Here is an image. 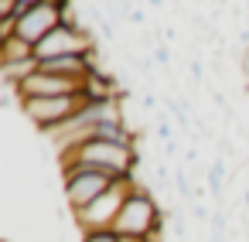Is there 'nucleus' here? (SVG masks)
Segmentation results:
<instances>
[{
    "label": "nucleus",
    "instance_id": "nucleus-1",
    "mask_svg": "<svg viewBox=\"0 0 249 242\" xmlns=\"http://www.w3.org/2000/svg\"><path fill=\"white\" fill-rule=\"evenodd\" d=\"M58 164H62V167H75V164H82V167L109 171V174H116V177H133L140 157H137L133 143H113V140L89 137V140H82L79 147L62 150V154H58Z\"/></svg>",
    "mask_w": 249,
    "mask_h": 242
},
{
    "label": "nucleus",
    "instance_id": "nucleus-2",
    "mask_svg": "<svg viewBox=\"0 0 249 242\" xmlns=\"http://www.w3.org/2000/svg\"><path fill=\"white\" fill-rule=\"evenodd\" d=\"M160 228H164V211L160 205L154 201V194L147 188H133L123 211L116 215L113 222V232L116 235H147V239H160Z\"/></svg>",
    "mask_w": 249,
    "mask_h": 242
},
{
    "label": "nucleus",
    "instance_id": "nucleus-3",
    "mask_svg": "<svg viewBox=\"0 0 249 242\" xmlns=\"http://www.w3.org/2000/svg\"><path fill=\"white\" fill-rule=\"evenodd\" d=\"M65 21H72V4H62V0H41V4H35V7L18 11V17H14V38H21L28 45H38L41 38H48Z\"/></svg>",
    "mask_w": 249,
    "mask_h": 242
},
{
    "label": "nucleus",
    "instance_id": "nucleus-4",
    "mask_svg": "<svg viewBox=\"0 0 249 242\" xmlns=\"http://www.w3.org/2000/svg\"><path fill=\"white\" fill-rule=\"evenodd\" d=\"M116 181H123V177H116V174H109V171H99V167H82V164L62 167V184H65V198H69L72 211L89 208V205H92L99 194H106Z\"/></svg>",
    "mask_w": 249,
    "mask_h": 242
},
{
    "label": "nucleus",
    "instance_id": "nucleus-5",
    "mask_svg": "<svg viewBox=\"0 0 249 242\" xmlns=\"http://www.w3.org/2000/svg\"><path fill=\"white\" fill-rule=\"evenodd\" d=\"M133 188H137V177H123V181H116L106 194H99L89 208L75 211L79 232H103V228H113V222H116V215L123 211V205H126V198H130Z\"/></svg>",
    "mask_w": 249,
    "mask_h": 242
},
{
    "label": "nucleus",
    "instance_id": "nucleus-6",
    "mask_svg": "<svg viewBox=\"0 0 249 242\" xmlns=\"http://www.w3.org/2000/svg\"><path fill=\"white\" fill-rule=\"evenodd\" d=\"M86 106V96H55V99H21V109L24 116L45 130V133H55L58 126H65L72 116H79V109Z\"/></svg>",
    "mask_w": 249,
    "mask_h": 242
},
{
    "label": "nucleus",
    "instance_id": "nucleus-7",
    "mask_svg": "<svg viewBox=\"0 0 249 242\" xmlns=\"http://www.w3.org/2000/svg\"><path fill=\"white\" fill-rule=\"evenodd\" d=\"M92 52H96V38H92L86 28L72 24V21L58 24L48 38H41V41L35 45V58H38V62L62 58V55H92Z\"/></svg>",
    "mask_w": 249,
    "mask_h": 242
},
{
    "label": "nucleus",
    "instance_id": "nucleus-8",
    "mask_svg": "<svg viewBox=\"0 0 249 242\" xmlns=\"http://www.w3.org/2000/svg\"><path fill=\"white\" fill-rule=\"evenodd\" d=\"M18 99H55V96H79L82 92V82L75 79H65V75H55V72H45L41 65L14 89Z\"/></svg>",
    "mask_w": 249,
    "mask_h": 242
},
{
    "label": "nucleus",
    "instance_id": "nucleus-9",
    "mask_svg": "<svg viewBox=\"0 0 249 242\" xmlns=\"http://www.w3.org/2000/svg\"><path fill=\"white\" fill-rule=\"evenodd\" d=\"M35 58V45L21 41V38H11L0 45V65H18V62H31Z\"/></svg>",
    "mask_w": 249,
    "mask_h": 242
},
{
    "label": "nucleus",
    "instance_id": "nucleus-10",
    "mask_svg": "<svg viewBox=\"0 0 249 242\" xmlns=\"http://www.w3.org/2000/svg\"><path fill=\"white\" fill-rule=\"evenodd\" d=\"M82 242H120V235L113 228H103V232H82Z\"/></svg>",
    "mask_w": 249,
    "mask_h": 242
},
{
    "label": "nucleus",
    "instance_id": "nucleus-11",
    "mask_svg": "<svg viewBox=\"0 0 249 242\" xmlns=\"http://www.w3.org/2000/svg\"><path fill=\"white\" fill-rule=\"evenodd\" d=\"M18 0H0V21H11V17H18Z\"/></svg>",
    "mask_w": 249,
    "mask_h": 242
},
{
    "label": "nucleus",
    "instance_id": "nucleus-12",
    "mask_svg": "<svg viewBox=\"0 0 249 242\" xmlns=\"http://www.w3.org/2000/svg\"><path fill=\"white\" fill-rule=\"evenodd\" d=\"M120 242H157V239H147V235H120Z\"/></svg>",
    "mask_w": 249,
    "mask_h": 242
},
{
    "label": "nucleus",
    "instance_id": "nucleus-13",
    "mask_svg": "<svg viewBox=\"0 0 249 242\" xmlns=\"http://www.w3.org/2000/svg\"><path fill=\"white\" fill-rule=\"evenodd\" d=\"M35 4H41V0H18V7L24 11V7H35Z\"/></svg>",
    "mask_w": 249,
    "mask_h": 242
}]
</instances>
